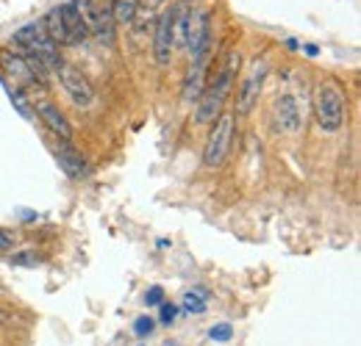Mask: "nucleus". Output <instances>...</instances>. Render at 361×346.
Segmentation results:
<instances>
[{"label": "nucleus", "mask_w": 361, "mask_h": 346, "mask_svg": "<svg viewBox=\"0 0 361 346\" xmlns=\"http://www.w3.org/2000/svg\"><path fill=\"white\" fill-rule=\"evenodd\" d=\"M236 72H239V53L228 50L223 61H220V67H217V72H214V78L206 81V89L197 97V108H195V122L197 125H212L223 114L228 94L236 84Z\"/></svg>", "instance_id": "nucleus-1"}, {"label": "nucleus", "mask_w": 361, "mask_h": 346, "mask_svg": "<svg viewBox=\"0 0 361 346\" xmlns=\"http://www.w3.org/2000/svg\"><path fill=\"white\" fill-rule=\"evenodd\" d=\"M314 120L322 133H336L345 122V91L334 81H322L314 89Z\"/></svg>", "instance_id": "nucleus-2"}, {"label": "nucleus", "mask_w": 361, "mask_h": 346, "mask_svg": "<svg viewBox=\"0 0 361 346\" xmlns=\"http://www.w3.org/2000/svg\"><path fill=\"white\" fill-rule=\"evenodd\" d=\"M11 39H14V47H17V50L34 56L39 64H45V67H50V70H59V67L64 64L59 47L50 42V37L42 31L39 23H28V25H23Z\"/></svg>", "instance_id": "nucleus-3"}, {"label": "nucleus", "mask_w": 361, "mask_h": 346, "mask_svg": "<svg viewBox=\"0 0 361 346\" xmlns=\"http://www.w3.org/2000/svg\"><path fill=\"white\" fill-rule=\"evenodd\" d=\"M233 122H236V120H233L231 111H223V114L212 122L209 136H206V147H203V164H206L209 169L220 167L228 158L231 144H233Z\"/></svg>", "instance_id": "nucleus-4"}, {"label": "nucleus", "mask_w": 361, "mask_h": 346, "mask_svg": "<svg viewBox=\"0 0 361 346\" xmlns=\"http://www.w3.org/2000/svg\"><path fill=\"white\" fill-rule=\"evenodd\" d=\"M270 75V61L267 58H253L247 75L242 78V84L236 89V114H250L253 105L259 103V94H262V86Z\"/></svg>", "instance_id": "nucleus-5"}, {"label": "nucleus", "mask_w": 361, "mask_h": 346, "mask_svg": "<svg viewBox=\"0 0 361 346\" xmlns=\"http://www.w3.org/2000/svg\"><path fill=\"white\" fill-rule=\"evenodd\" d=\"M75 6H78L81 20H84V25H87L92 37L100 44H114V25L117 23L111 20V11L106 6L97 8L94 0H75Z\"/></svg>", "instance_id": "nucleus-6"}, {"label": "nucleus", "mask_w": 361, "mask_h": 346, "mask_svg": "<svg viewBox=\"0 0 361 346\" xmlns=\"http://www.w3.org/2000/svg\"><path fill=\"white\" fill-rule=\"evenodd\" d=\"M173 25H176V8H164L156 17V31H153V56L159 67H167L173 61V53H176Z\"/></svg>", "instance_id": "nucleus-7"}, {"label": "nucleus", "mask_w": 361, "mask_h": 346, "mask_svg": "<svg viewBox=\"0 0 361 346\" xmlns=\"http://www.w3.org/2000/svg\"><path fill=\"white\" fill-rule=\"evenodd\" d=\"M183 47L192 56L212 53V17L206 8L186 14V42H183Z\"/></svg>", "instance_id": "nucleus-8"}, {"label": "nucleus", "mask_w": 361, "mask_h": 346, "mask_svg": "<svg viewBox=\"0 0 361 346\" xmlns=\"http://www.w3.org/2000/svg\"><path fill=\"white\" fill-rule=\"evenodd\" d=\"M59 84H61V89L70 94V100L78 108H87L92 100H94V91H92L87 75H81V70H75V67L61 64L59 67Z\"/></svg>", "instance_id": "nucleus-9"}, {"label": "nucleus", "mask_w": 361, "mask_h": 346, "mask_svg": "<svg viewBox=\"0 0 361 346\" xmlns=\"http://www.w3.org/2000/svg\"><path fill=\"white\" fill-rule=\"evenodd\" d=\"M0 70L6 72V81L8 84L14 81L20 86H34L39 81L37 72L31 70L28 58L23 53H17V50H0Z\"/></svg>", "instance_id": "nucleus-10"}, {"label": "nucleus", "mask_w": 361, "mask_h": 346, "mask_svg": "<svg viewBox=\"0 0 361 346\" xmlns=\"http://www.w3.org/2000/svg\"><path fill=\"white\" fill-rule=\"evenodd\" d=\"M300 125H303V120H300V108H298L295 97L281 94L272 105V128L278 133H298Z\"/></svg>", "instance_id": "nucleus-11"}, {"label": "nucleus", "mask_w": 361, "mask_h": 346, "mask_svg": "<svg viewBox=\"0 0 361 346\" xmlns=\"http://www.w3.org/2000/svg\"><path fill=\"white\" fill-rule=\"evenodd\" d=\"M37 114H39L42 125H45L59 141H73V125H70V120L64 117V111H61L56 103H50V100L37 103Z\"/></svg>", "instance_id": "nucleus-12"}, {"label": "nucleus", "mask_w": 361, "mask_h": 346, "mask_svg": "<svg viewBox=\"0 0 361 346\" xmlns=\"http://www.w3.org/2000/svg\"><path fill=\"white\" fill-rule=\"evenodd\" d=\"M209 58L212 53H203V56H192V67L183 78V100L192 103L200 97V91L206 89V81H209Z\"/></svg>", "instance_id": "nucleus-13"}, {"label": "nucleus", "mask_w": 361, "mask_h": 346, "mask_svg": "<svg viewBox=\"0 0 361 346\" xmlns=\"http://www.w3.org/2000/svg\"><path fill=\"white\" fill-rule=\"evenodd\" d=\"M56 161H59V167L70 174V177H87V174H90L87 158H84L81 150H75L70 141H59V144H56Z\"/></svg>", "instance_id": "nucleus-14"}, {"label": "nucleus", "mask_w": 361, "mask_h": 346, "mask_svg": "<svg viewBox=\"0 0 361 346\" xmlns=\"http://www.w3.org/2000/svg\"><path fill=\"white\" fill-rule=\"evenodd\" d=\"M59 8H61V20H64V28H67V39H70V44L87 42L90 31H87V25H84V20H81V11H78L75 0H67V3H61Z\"/></svg>", "instance_id": "nucleus-15"}, {"label": "nucleus", "mask_w": 361, "mask_h": 346, "mask_svg": "<svg viewBox=\"0 0 361 346\" xmlns=\"http://www.w3.org/2000/svg\"><path fill=\"white\" fill-rule=\"evenodd\" d=\"M39 25H42V31H45L47 37H50V42L56 44V47H64V44H70V39H67V28H64V20H61V8H59V6L47 11L45 20H42Z\"/></svg>", "instance_id": "nucleus-16"}, {"label": "nucleus", "mask_w": 361, "mask_h": 346, "mask_svg": "<svg viewBox=\"0 0 361 346\" xmlns=\"http://www.w3.org/2000/svg\"><path fill=\"white\" fill-rule=\"evenodd\" d=\"M136 8H139V0H111V6H109L111 20L120 23V25H131L134 23Z\"/></svg>", "instance_id": "nucleus-17"}, {"label": "nucleus", "mask_w": 361, "mask_h": 346, "mask_svg": "<svg viewBox=\"0 0 361 346\" xmlns=\"http://www.w3.org/2000/svg\"><path fill=\"white\" fill-rule=\"evenodd\" d=\"M3 89H6V94L11 97V103H14V108H17V111H20V114H23L25 120H31L34 114H31V108H28V103H25V97H23V91H20V89H17V86H11V84H8L6 78H3Z\"/></svg>", "instance_id": "nucleus-18"}, {"label": "nucleus", "mask_w": 361, "mask_h": 346, "mask_svg": "<svg viewBox=\"0 0 361 346\" xmlns=\"http://www.w3.org/2000/svg\"><path fill=\"white\" fill-rule=\"evenodd\" d=\"M180 305H183V310H189V313H203V310H206V294H203L200 288H197V291H186Z\"/></svg>", "instance_id": "nucleus-19"}, {"label": "nucleus", "mask_w": 361, "mask_h": 346, "mask_svg": "<svg viewBox=\"0 0 361 346\" xmlns=\"http://www.w3.org/2000/svg\"><path fill=\"white\" fill-rule=\"evenodd\" d=\"M167 0H139V8H136V17H142V20H153V14L164 6ZM134 17V20H136Z\"/></svg>", "instance_id": "nucleus-20"}, {"label": "nucleus", "mask_w": 361, "mask_h": 346, "mask_svg": "<svg viewBox=\"0 0 361 346\" xmlns=\"http://www.w3.org/2000/svg\"><path fill=\"white\" fill-rule=\"evenodd\" d=\"M134 333L136 335H150V333H153V319L139 316V319L134 321Z\"/></svg>", "instance_id": "nucleus-21"}, {"label": "nucleus", "mask_w": 361, "mask_h": 346, "mask_svg": "<svg viewBox=\"0 0 361 346\" xmlns=\"http://www.w3.org/2000/svg\"><path fill=\"white\" fill-rule=\"evenodd\" d=\"M161 321L164 324H173L176 321V316H178V305H170V302H161Z\"/></svg>", "instance_id": "nucleus-22"}, {"label": "nucleus", "mask_w": 361, "mask_h": 346, "mask_svg": "<svg viewBox=\"0 0 361 346\" xmlns=\"http://www.w3.org/2000/svg\"><path fill=\"white\" fill-rule=\"evenodd\" d=\"M214 341H228L231 338V327L228 324H217V327H212V333H209Z\"/></svg>", "instance_id": "nucleus-23"}, {"label": "nucleus", "mask_w": 361, "mask_h": 346, "mask_svg": "<svg viewBox=\"0 0 361 346\" xmlns=\"http://www.w3.org/2000/svg\"><path fill=\"white\" fill-rule=\"evenodd\" d=\"M11 247H14V236H11L8 230L0 227V252H8Z\"/></svg>", "instance_id": "nucleus-24"}, {"label": "nucleus", "mask_w": 361, "mask_h": 346, "mask_svg": "<svg viewBox=\"0 0 361 346\" xmlns=\"http://www.w3.org/2000/svg\"><path fill=\"white\" fill-rule=\"evenodd\" d=\"M145 302H147V305H161V302H164V291H161L159 286H156V288H150V291H147V297H145Z\"/></svg>", "instance_id": "nucleus-25"}, {"label": "nucleus", "mask_w": 361, "mask_h": 346, "mask_svg": "<svg viewBox=\"0 0 361 346\" xmlns=\"http://www.w3.org/2000/svg\"><path fill=\"white\" fill-rule=\"evenodd\" d=\"M8 324H14V313H8V310L0 305V327H8Z\"/></svg>", "instance_id": "nucleus-26"}, {"label": "nucleus", "mask_w": 361, "mask_h": 346, "mask_svg": "<svg viewBox=\"0 0 361 346\" xmlns=\"http://www.w3.org/2000/svg\"><path fill=\"white\" fill-rule=\"evenodd\" d=\"M11 263H34V255H14Z\"/></svg>", "instance_id": "nucleus-27"}]
</instances>
